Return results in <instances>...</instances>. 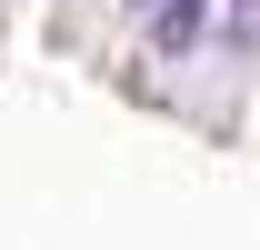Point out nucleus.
Returning a JSON list of instances; mask_svg holds the SVG:
<instances>
[{
    "label": "nucleus",
    "instance_id": "nucleus-1",
    "mask_svg": "<svg viewBox=\"0 0 260 250\" xmlns=\"http://www.w3.org/2000/svg\"><path fill=\"white\" fill-rule=\"evenodd\" d=\"M200 40H210V0H160L150 10V50L160 60H190Z\"/></svg>",
    "mask_w": 260,
    "mask_h": 250
},
{
    "label": "nucleus",
    "instance_id": "nucleus-2",
    "mask_svg": "<svg viewBox=\"0 0 260 250\" xmlns=\"http://www.w3.org/2000/svg\"><path fill=\"white\" fill-rule=\"evenodd\" d=\"M230 50H260V0H230Z\"/></svg>",
    "mask_w": 260,
    "mask_h": 250
},
{
    "label": "nucleus",
    "instance_id": "nucleus-3",
    "mask_svg": "<svg viewBox=\"0 0 260 250\" xmlns=\"http://www.w3.org/2000/svg\"><path fill=\"white\" fill-rule=\"evenodd\" d=\"M130 10H160V0H130Z\"/></svg>",
    "mask_w": 260,
    "mask_h": 250
}]
</instances>
